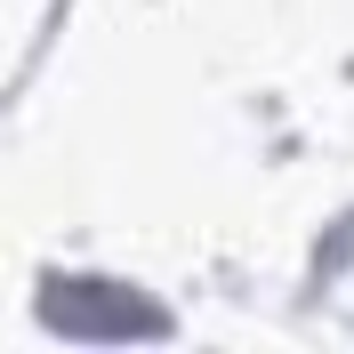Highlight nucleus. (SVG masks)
I'll return each mask as SVG.
<instances>
[{"label":"nucleus","mask_w":354,"mask_h":354,"mask_svg":"<svg viewBox=\"0 0 354 354\" xmlns=\"http://www.w3.org/2000/svg\"><path fill=\"white\" fill-rule=\"evenodd\" d=\"M41 322L57 338H161L169 314L145 306L121 282H48L41 290Z\"/></svg>","instance_id":"f257e3e1"}]
</instances>
